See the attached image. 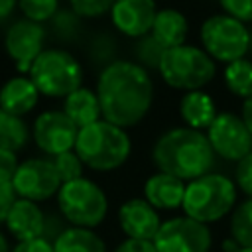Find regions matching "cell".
Here are the masks:
<instances>
[{"instance_id":"cb8c5ba5","label":"cell","mask_w":252,"mask_h":252,"mask_svg":"<svg viewBox=\"0 0 252 252\" xmlns=\"http://www.w3.org/2000/svg\"><path fill=\"white\" fill-rule=\"evenodd\" d=\"M87 57L91 61L93 67L104 69L106 65H110L112 61L118 59V39L112 32L100 30L96 33H93L87 41Z\"/></svg>"},{"instance_id":"f35d334b","label":"cell","mask_w":252,"mask_h":252,"mask_svg":"<svg viewBox=\"0 0 252 252\" xmlns=\"http://www.w3.org/2000/svg\"><path fill=\"white\" fill-rule=\"evenodd\" d=\"M240 118L244 120L248 132L252 134V96H248L246 100H242V106H240Z\"/></svg>"},{"instance_id":"5bb4252c","label":"cell","mask_w":252,"mask_h":252,"mask_svg":"<svg viewBox=\"0 0 252 252\" xmlns=\"http://www.w3.org/2000/svg\"><path fill=\"white\" fill-rule=\"evenodd\" d=\"M158 10L156 0H114L108 16L116 33L138 39L152 32Z\"/></svg>"},{"instance_id":"ffe728a7","label":"cell","mask_w":252,"mask_h":252,"mask_svg":"<svg viewBox=\"0 0 252 252\" xmlns=\"http://www.w3.org/2000/svg\"><path fill=\"white\" fill-rule=\"evenodd\" d=\"M150 33L163 49L183 45L187 43V35H189V20L179 8L173 6L159 8Z\"/></svg>"},{"instance_id":"277c9868","label":"cell","mask_w":252,"mask_h":252,"mask_svg":"<svg viewBox=\"0 0 252 252\" xmlns=\"http://www.w3.org/2000/svg\"><path fill=\"white\" fill-rule=\"evenodd\" d=\"M238 199L234 179L224 173L211 171L187 183L181 211L185 217L203 224H213L228 217Z\"/></svg>"},{"instance_id":"d4e9b609","label":"cell","mask_w":252,"mask_h":252,"mask_svg":"<svg viewBox=\"0 0 252 252\" xmlns=\"http://www.w3.org/2000/svg\"><path fill=\"white\" fill-rule=\"evenodd\" d=\"M32 138V132L24 118L0 110V150L20 152Z\"/></svg>"},{"instance_id":"83f0119b","label":"cell","mask_w":252,"mask_h":252,"mask_svg":"<svg viewBox=\"0 0 252 252\" xmlns=\"http://www.w3.org/2000/svg\"><path fill=\"white\" fill-rule=\"evenodd\" d=\"M163 51L165 49L156 41V37L152 33H146V35L134 39V43H132V61H136L138 65H142L150 73H158Z\"/></svg>"},{"instance_id":"44dd1931","label":"cell","mask_w":252,"mask_h":252,"mask_svg":"<svg viewBox=\"0 0 252 252\" xmlns=\"http://www.w3.org/2000/svg\"><path fill=\"white\" fill-rule=\"evenodd\" d=\"M61 110L67 114V118L79 130L102 120L98 96H96L94 89H91V87H79L77 91L67 94L63 98V108Z\"/></svg>"},{"instance_id":"d6986e66","label":"cell","mask_w":252,"mask_h":252,"mask_svg":"<svg viewBox=\"0 0 252 252\" xmlns=\"http://www.w3.org/2000/svg\"><path fill=\"white\" fill-rule=\"evenodd\" d=\"M37 100L39 91L28 75H16L0 87V110L8 114L22 118L37 106Z\"/></svg>"},{"instance_id":"4316f807","label":"cell","mask_w":252,"mask_h":252,"mask_svg":"<svg viewBox=\"0 0 252 252\" xmlns=\"http://www.w3.org/2000/svg\"><path fill=\"white\" fill-rule=\"evenodd\" d=\"M228 232L240 246H252V197L236 203L230 213Z\"/></svg>"},{"instance_id":"7a4b0ae2","label":"cell","mask_w":252,"mask_h":252,"mask_svg":"<svg viewBox=\"0 0 252 252\" xmlns=\"http://www.w3.org/2000/svg\"><path fill=\"white\" fill-rule=\"evenodd\" d=\"M156 171H163L183 179L185 183L213 171L217 156L205 132L173 126L163 130L150 152Z\"/></svg>"},{"instance_id":"30bf717a","label":"cell","mask_w":252,"mask_h":252,"mask_svg":"<svg viewBox=\"0 0 252 252\" xmlns=\"http://www.w3.org/2000/svg\"><path fill=\"white\" fill-rule=\"evenodd\" d=\"M61 185L63 181L59 179L51 158H28L20 161L12 177V187L16 195L33 203L49 201L57 195Z\"/></svg>"},{"instance_id":"3957f363","label":"cell","mask_w":252,"mask_h":252,"mask_svg":"<svg viewBox=\"0 0 252 252\" xmlns=\"http://www.w3.org/2000/svg\"><path fill=\"white\" fill-rule=\"evenodd\" d=\"M73 150L85 167L98 173H108L120 169L130 159L132 138L128 130L106 120H98L79 130Z\"/></svg>"},{"instance_id":"7402d4cb","label":"cell","mask_w":252,"mask_h":252,"mask_svg":"<svg viewBox=\"0 0 252 252\" xmlns=\"http://www.w3.org/2000/svg\"><path fill=\"white\" fill-rule=\"evenodd\" d=\"M55 252H108L102 236L93 228L67 226L55 240Z\"/></svg>"},{"instance_id":"8d00e7d4","label":"cell","mask_w":252,"mask_h":252,"mask_svg":"<svg viewBox=\"0 0 252 252\" xmlns=\"http://www.w3.org/2000/svg\"><path fill=\"white\" fill-rule=\"evenodd\" d=\"M69 224L65 222V219L59 215V217H55V215H45V228H43V236L41 238H45V240H49L51 244H53V240L67 228Z\"/></svg>"},{"instance_id":"e0dca14e","label":"cell","mask_w":252,"mask_h":252,"mask_svg":"<svg viewBox=\"0 0 252 252\" xmlns=\"http://www.w3.org/2000/svg\"><path fill=\"white\" fill-rule=\"evenodd\" d=\"M4 226L18 242L41 238L45 228V213L41 211L39 203L18 197L6 217Z\"/></svg>"},{"instance_id":"2e32d148","label":"cell","mask_w":252,"mask_h":252,"mask_svg":"<svg viewBox=\"0 0 252 252\" xmlns=\"http://www.w3.org/2000/svg\"><path fill=\"white\" fill-rule=\"evenodd\" d=\"M185 187L187 183L175 175L156 171L146 177L144 187H142V197L156 209L163 213H173L181 209L183 197H185Z\"/></svg>"},{"instance_id":"d6a6232c","label":"cell","mask_w":252,"mask_h":252,"mask_svg":"<svg viewBox=\"0 0 252 252\" xmlns=\"http://www.w3.org/2000/svg\"><path fill=\"white\" fill-rule=\"evenodd\" d=\"M219 6L224 14L244 24H252V0H219Z\"/></svg>"},{"instance_id":"f546056e","label":"cell","mask_w":252,"mask_h":252,"mask_svg":"<svg viewBox=\"0 0 252 252\" xmlns=\"http://www.w3.org/2000/svg\"><path fill=\"white\" fill-rule=\"evenodd\" d=\"M51 159H53V165H55V169H57V173H59V179H61L63 183L75 181V179L83 177L85 165H83L81 158L75 154V150L63 152V154H59V156H55V158H51Z\"/></svg>"},{"instance_id":"52a82bcc","label":"cell","mask_w":252,"mask_h":252,"mask_svg":"<svg viewBox=\"0 0 252 252\" xmlns=\"http://www.w3.org/2000/svg\"><path fill=\"white\" fill-rule=\"evenodd\" d=\"M55 199L59 215L69 226L94 230L104 222L108 215V197L104 189L85 175L75 181L63 183Z\"/></svg>"},{"instance_id":"484cf974","label":"cell","mask_w":252,"mask_h":252,"mask_svg":"<svg viewBox=\"0 0 252 252\" xmlns=\"http://www.w3.org/2000/svg\"><path fill=\"white\" fill-rule=\"evenodd\" d=\"M49 30L59 43H77L83 37V18L71 8H59L49 20Z\"/></svg>"},{"instance_id":"7c38bea8","label":"cell","mask_w":252,"mask_h":252,"mask_svg":"<svg viewBox=\"0 0 252 252\" xmlns=\"http://www.w3.org/2000/svg\"><path fill=\"white\" fill-rule=\"evenodd\" d=\"M47 30L43 24L20 18L10 24V28L4 33V51L14 63L16 71L20 75L30 73V67L37 59V55L45 49Z\"/></svg>"},{"instance_id":"1f68e13d","label":"cell","mask_w":252,"mask_h":252,"mask_svg":"<svg viewBox=\"0 0 252 252\" xmlns=\"http://www.w3.org/2000/svg\"><path fill=\"white\" fill-rule=\"evenodd\" d=\"M234 185L246 197H252V152L246 154L234 167Z\"/></svg>"},{"instance_id":"b9f144b4","label":"cell","mask_w":252,"mask_h":252,"mask_svg":"<svg viewBox=\"0 0 252 252\" xmlns=\"http://www.w3.org/2000/svg\"><path fill=\"white\" fill-rule=\"evenodd\" d=\"M12 248H10V244H8V238H6V234L4 232H0V252H10Z\"/></svg>"},{"instance_id":"603a6c76","label":"cell","mask_w":252,"mask_h":252,"mask_svg":"<svg viewBox=\"0 0 252 252\" xmlns=\"http://www.w3.org/2000/svg\"><path fill=\"white\" fill-rule=\"evenodd\" d=\"M222 83L224 89L236 98L246 100L252 96V59L242 57L226 63L222 69Z\"/></svg>"},{"instance_id":"e575fe53","label":"cell","mask_w":252,"mask_h":252,"mask_svg":"<svg viewBox=\"0 0 252 252\" xmlns=\"http://www.w3.org/2000/svg\"><path fill=\"white\" fill-rule=\"evenodd\" d=\"M18 165H20V159H18V154L16 152L0 150V179L12 181Z\"/></svg>"},{"instance_id":"836d02e7","label":"cell","mask_w":252,"mask_h":252,"mask_svg":"<svg viewBox=\"0 0 252 252\" xmlns=\"http://www.w3.org/2000/svg\"><path fill=\"white\" fill-rule=\"evenodd\" d=\"M18 199L14 187H12V181H4L0 179V226L6 222V217L14 205V201Z\"/></svg>"},{"instance_id":"60d3db41","label":"cell","mask_w":252,"mask_h":252,"mask_svg":"<svg viewBox=\"0 0 252 252\" xmlns=\"http://www.w3.org/2000/svg\"><path fill=\"white\" fill-rule=\"evenodd\" d=\"M220 250H222V252H238V250H240V244H238L232 236H226V238H222V242H220Z\"/></svg>"},{"instance_id":"5b68a950","label":"cell","mask_w":252,"mask_h":252,"mask_svg":"<svg viewBox=\"0 0 252 252\" xmlns=\"http://www.w3.org/2000/svg\"><path fill=\"white\" fill-rule=\"evenodd\" d=\"M158 75L169 89L189 93L213 83L217 77V63L201 45L183 43L163 51Z\"/></svg>"},{"instance_id":"8992f818","label":"cell","mask_w":252,"mask_h":252,"mask_svg":"<svg viewBox=\"0 0 252 252\" xmlns=\"http://www.w3.org/2000/svg\"><path fill=\"white\" fill-rule=\"evenodd\" d=\"M28 77L39 94L47 98H65L83 87L85 71L81 61L69 49L45 47L30 67Z\"/></svg>"},{"instance_id":"9a60e30c","label":"cell","mask_w":252,"mask_h":252,"mask_svg":"<svg viewBox=\"0 0 252 252\" xmlns=\"http://www.w3.org/2000/svg\"><path fill=\"white\" fill-rule=\"evenodd\" d=\"M118 228L124 238L154 240L161 226L159 211H156L144 197H130L120 203L116 213Z\"/></svg>"},{"instance_id":"9c48e42d","label":"cell","mask_w":252,"mask_h":252,"mask_svg":"<svg viewBox=\"0 0 252 252\" xmlns=\"http://www.w3.org/2000/svg\"><path fill=\"white\" fill-rule=\"evenodd\" d=\"M152 242L158 252H211L213 232L209 224L185 215H175L161 220Z\"/></svg>"},{"instance_id":"7bdbcfd3","label":"cell","mask_w":252,"mask_h":252,"mask_svg":"<svg viewBox=\"0 0 252 252\" xmlns=\"http://www.w3.org/2000/svg\"><path fill=\"white\" fill-rule=\"evenodd\" d=\"M238 252H252V246H240Z\"/></svg>"},{"instance_id":"6da1fadb","label":"cell","mask_w":252,"mask_h":252,"mask_svg":"<svg viewBox=\"0 0 252 252\" xmlns=\"http://www.w3.org/2000/svg\"><path fill=\"white\" fill-rule=\"evenodd\" d=\"M94 93L102 120L124 130L144 122L154 106L156 83L148 69L132 59L118 57L98 71Z\"/></svg>"},{"instance_id":"4fadbf2b","label":"cell","mask_w":252,"mask_h":252,"mask_svg":"<svg viewBox=\"0 0 252 252\" xmlns=\"http://www.w3.org/2000/svg\"><path fill=\"white\" fill-rule=\"evenodd\" d=\"M79 128L67 118L63 110H43L33 118L32 138L39 152L47 158H55L75 148Z\"/></svg>"},{"instance_id":"8fae6325","label":"cell","mask_w":252,"mask_h":252,"mask_svg":"<svg viewBox=\"0 0 252 252\" xmlns=\"http://www.w3.org/2000/svg\"><path fill=\"white\" fill-rule=\"evenodd\" d=\"M205 134L215 156L224 161L236 163L252 152V134L248 132L244 120L236 112L219 110L217 118Z\"/></svg>"},{"instance_id":"ba28073f","label":"cell","mask_w":252,"mask_h":252,"mask_svg":"<svg viewBox=\"0 0 252 252\" xmlns=\"http://www.w3.org/2000/svg\"><path fill=\"white\" fill-rule=\"evenodd\" d=\"M199 45L215 63H232L248 55L252 32L248 24L219 12L207 16L199 26Z\"/></svg>"},{"instance_id":"d590c367","label":"cell","mask_w":252,"mask_h":252,"mask_svg":"<svg viewBox=\"0 0 252 252\" xmlns=\"http://www.w3.org/2000/svg\"><path fill=\"white\" fill-rule=\"evenodd\" d=\"M112 252H158L152 240H136V238H124L120 240Z\"/></svg>"},{"instance_id":"f1b7e54d","label":"cell","mask_w":252,"mask_h":252,"mask_svg":"<svg viewBox=\"0 0 252 252\" xmlns=\"http://www.w3.org/2000/svg\"><path fill=\"white\" fill-rule=\"evenodd\" d=\"M59 8V0H18V10L22 12V18L37 24L49 22Z\"/></svg>"},{"instance_id":"ac0fdd59","label":"cell","mask_w":252,"mask_h":252,"mask_svg":"<svg viewBox=\"0 0 252 252\" xmlns=\"http://www.w3.org/2000/svg\"><path fill=\"white\" fill-rule=\"evenodd\" d=\"M177 112H179L183 126L199 130V132H207V128L217 118L219 108H217L215 98L205 89H199V91H189L181 94Z\"/></svg>"},{"instance_id":"ab89813d","label":"cell","mask_w":252,"mask_h":252,"mask_svg":"<svg viewBox=\"0 0 252 252\" xmlns=\"http://www.w3.org/2000/svg\"><path fill=\"white\" fill-rule=\"evenodd\" d=\"M16 8H18V0H0V24L6 22Z\"/></svg>"},{"instance_id":"4dcf8cb0","label":"cell","mask_w":252,"mask_h":252,"mask_svg":"<svg viewBox=\"0 0 252 252\" xmlns=\"http://www.w3.org/2000/svg\"><path fill=\"white\" fill-rule=\"evenodd\" d=\"M69 8L83 20H98L106 16L114 0H67Z\"/></svg>"},{"instance_id":"74e56055","label":"cell","mask_w":252,"mask_h":252,"mask_svg":"<svg viewBox=\"0 0 252 252\" xmlns=\"http://www.w3.org/2000/svg\"><path fill=\"white\" fill-rule=\"evenodd\" d=\"M10 252H55L53 244L45 238H33L26 242H18Z\"/></svg>"}]
</instances>
